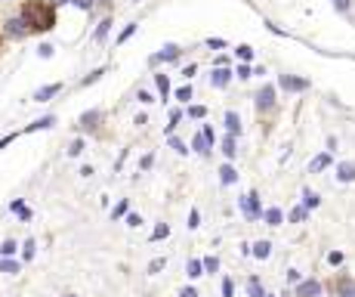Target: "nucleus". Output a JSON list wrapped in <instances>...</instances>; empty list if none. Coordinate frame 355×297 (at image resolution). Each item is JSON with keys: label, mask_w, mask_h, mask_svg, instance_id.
Segmentation results:
<instances>
[{"label": "nucleus", "mask_w": 355, "mask_h": 297, "mask_svg": "<svg viewBox=\"0 0 355 297\" xmlns=\"http://www.w3.org/2000/svg\"><path fill=\"white\" fill-rule=\"evenodd\" d=\"M287 220H291V223H306V220H309V207H306V204H297V207L287 214Z\"/></svg>", "instance_id": "nucleus-22"}, {"label": "nucleus", "mask_w": 355, "mask_h": 297, "mask_svg": "<svg viewBox=\"0 0 355 297\" xmlns=\"http://www.w3.org/2000/svg\"><path fill=\"white\" fill-rule=\"evenodd\" d=\"M127 226H130V229L142 226V217H139V214H133V211H127Z\"/></svg>", "instance_id": "nucleus-45"}, {"label": "nucleus", "mask_w": 355, "mask_h": 297, "mask_svg": "<svg viewBox=\"0 0 355 297\" xmlns=\"http://www.w3.org/2000/svg\"><path fill=\"white\" fill-rule=\"evenodd\" d=\"M28 34H31V28L25 25L22 16H10V19L4 22V37H10V41H25Z\"/></svg>", "instance_id": "nucleus-2"}, {"label": "nucleus", "mask_w": 355, "mask_h": 297, "mask_svg": "<svg viewBox=\"0 0 355 297\" xmlns=\"http://www.w3.org/2000/svg\"><path fill=\"white\" fill-rule=\"evenodd\" d=\"M19 16L25 19V25L31 28V34H34V31L41 34V31L56 28V7L47 4V0H25Z\"/></svg>", "instance_id": "nucleus-1"}, {"label": "nucleus", "mask_w": 355, "mask_h": 297, "mask_svg": "<svg viewBox=\"0 0 355 297\" xmlns=\"http://www.w3.org/2000/svg\"><path fill=\"white\" fill-rule=\"evenodd\" d=\"M16 254V242L13 239H7L4 245H0V257H13Z\"/></svg>", "instance_id": "nucleus-37"}, {"label": "nucleus", "mask_w": 355, "mask_h": 297, "mask_svg": "<svg viewBox=\"0 0 355 297\" xmlns=\"http://www.w3.org/2000/svg\"><path fill=\"white\" fill-rule=\"evenodd\" d=\"M56 53V47L53 44H41V47H37V56H41V59H50Z\"/></svg>", "instance_id": "nucleus-42"}, {"label": "nucleus", "mask_w": 355, "mask_h": 297, "mask_svg": "<svg viewBox=\"0 0 355 297\" xmlns=\"http://www.w3.org/2000/svg\"><path fill=\"white\" fill-rule=\"evenodd\" d=\"M256 108H260V111L275 108V84H263V87H260V93H256Z\"/></svg>", "instance_id": "nucleus-5"}, {"label": "nucleus", "mask_w": 355, "mask_h": 297, "mask_svg": "<svg viewBox=\"0 0 355 297\" xmlns=\"http://www.w3.org/2000/svg\"><path fill=\"white\" fill-rule=\"evenodd\" d=\"M127 211H130V198H121L114 207H111V220H121V217H127Z\"/></svg>", "instance_id": "nucleus-25"}, {"label": "nucleus", "mask_w": 355, "mask_h": 297, "mask_svg": "<svg viewBox=\"0 0 355 297\" xmlns=\"http://www.w3.org/2000/svg\"><path fill=\"white\" fill-rule=\"evenodd\" d=\"M53 124H56V118H53V115H44V118H37L34 124H28V127H25V133H37V130H47V127H53Z\"/></svg>", "instance_id": "nucleus-14"}, {"label": "nucleus", "mask_w": 355, "mask_h": 297, "mask_svg": "<svg viewBox=\"0 0 355 297\" xmlns=\"http://www.w3.org/2000/svg\"><path fill=\"white\" fill-rule=\"evenodd\" d=\"M59 90H62V84H44L41 90L34 93V102H50V99H53Z\"/></svg>", "instance_id": "nucleus-10"}, {"label": "nucleus", "mask_w": 355, "mask_h": 297, "mask_svg": "<svg viewBox=\"0 0 355 297\" xmlns=\"http://www.w3.org/2000/svg\"><path fill=\"white\" fill-rule=\"evenodd\" d=\"M133 4H139V0H133Z\"/></svg>", "instance_id": "nucleus-63"}, {"label": "nucleus", "mask_w": 355, "mask_h": 297, "mask_svg": "<svg viewBox=\"0 0 355 297\" xmlns=\"http://www.w3.org/2000/svg\"><path fill=\"white\" fill-rule=\"evenodd\" d=\"M222 297H235V282L232 279H222Z\"/></svg>", "instance_id": "nucleus-48"}, {"label": "nucleus", "mask_w": 355, "mask_h": 297, "mask_svg": "<svg viewBox=\"0 0 355 297\" xmlns=\"http://www.w3.org/2000/svg\"><path fill=\"white\" fill-rule=\"evenodd\" d=\"M157 56H161V62H176V59L182 56V50H179L176 44H167V47H164L161 53H157Z\"/></svg>", "instance_id": "nucleus-19"}, {"label": "nucleus", "mask_w": 355, "mask_h": 297, "mask_svg": "<svg viewBox=\"0 0 355 297\" xmlns=\"http://www.w3.org/2000/svg\"><path fill=\"white\" fill-rule=\"evenodd\" d=\"M0 273L13 276V273H19V263H16V260H10V257H0Z\"/></svg>", "instance_id": "nucleus-28"}, {"label": "nucleus", "mask_w": 355, "mask_h": 297, "mask_svg": "<svg viewBox=\"0 0 355 297\" xmlns=\"http://www.w3.org/2000/svg\"><path fill=\"white\" fill-rule=\"evenodd\" d=\"M195 71H198V65H185L182 68V78H195Z\"/></svg>", "instance_id": "nucleus-55"}, {"label": "nucleus", "mask_w": 355, "mask_h": 297, "mask_svg": "<svg viewBox=\"0 0 355 297\" xmlns=\"http://www.w3.org/2000/svg\"><path fill=\"white\" fill-rule=\"evenodd\" d=\"M235 74H238L241 81H247V78H253V68H250V65L244 62V65H238V71H235Z\"/></svg>", "instance_id": "nucleus-43"}, {"label": "nucleus", "mask_w": 355, "mask_h": 297, "mask_svg": "<svg viewBox=\"0 0 355 297\" xmlns=\"http://www.w3.org/2000/svg\"><path fill=\"white\" fill-rule=\"evenodd\" d=\"M229 81H232V71H229V65H216V71L210 74V84L213 87H229Z\"/></svg>", "instance_id": "nucleus-7"}, {"label": "nucleus", "mask_w": 355, "mask_h": 297, "mask_svg": "<svg viewBox=\"0 0 355 297\" xmlns=\"http://www.w3.org/2000/svg\"><path fill=\"white\" fill-rule=\"evenodd\" d=\"M328 260H331L334 266H340V263H343V251H331V254H328Z\"/></svg>", "instance_id": "nucleus-51"}, {"label": "nucleus", "mask_w": 355, "mask_h": 297, "mask_svg": "<svg viewBox=\"0 0 355 297\" xmlns=\"http://www.w3.org/2000/svg\"><path fill=\"white\" fill-rule=\"evenodd\" d=\"M278 87L287 90V93H303V90H309V81H306V78H294V74H281V78H278Z\"/></svg>", "instance_id": "nucleus-4"}, {"label": "nucleus", "mask_w": 355, "mask_h": 297, "mask_svg": "<svg viewBox=\"0 0 355 297\" xmlns=\"http://www.w3.org/2000/svg\"><path fill=\"white\" fill-rule=\"evenodd\" d=\"M201 263H204V273H216V270H219V260H216V257H204Z\"/></svg>", "instance_id": "nucleus-40"}, {"label": "nucleus", "mask_w": 355, "mask_h": 297, "mask_svg": "<svg viewBox=\"0 0 355 297\" xmlns=\"http://www.w3.org/2000/svg\"><path fill=\"white\" fill-rule=\"evenodd\" d=\"M170 235V226L167 223H157V226L151 229V242H161V239H167Z\"/></svg>", "instance_id": "nucleus-29"}, {"label": "nucleus", "mask_w": 355, "mask_h": 297, "mask_svg": "<svg viewBox=\"0 0 355 297\" xmlns=\"http://www.w3.org/2000/svg\"><path fill=\"white\" fill-rule=\"evenodd\" d=\"M337 180L340 183H355V161H340L337 164Z\"/></svg>", "instance_id": "nucleus-9"}, {"label": "nucleus", "mask_w": 355, "mask_h": 297, "mask_svg": "<svg viewBox=\"0 0 355 297\" xmlns=\"http://www.w3.org/2000/svg\"><path fill=\"white\" fill-rule=\"evenodd\" d=\"M201 133H204V136H207V142H210V145H213V142H216V136H213V127H207V124H204V127H201Z\"/></svg>", "instance_id": "nucleus-54"}, {"label": "nucleus", "mask_w": 355, "mask_h": 297, "mask_svg": "<svg viewBox=\"0 0 355 297\" xmlns=\"http://www.w3.org/2000/svg\"><path fill=\"white\" fill-rule=\"evenodd\" d=\"M331 164H334L331 152H321V155H315V158L309 161V173H321V170H328Z\"/></svg>", "instance_id": "nucleus-8"}, {"label": "nucleus", "mask_w": 355, "mask_h": 297, "mask_svg": "<svg viewBox=\"0 0 355 297\" xmlns=\"http://www.w3.org/2000/svg\"><path fill=\"white\" fill-rule=\"evenodd\" d=\"M96 4H111V0H96Z\"/></svg>", "instance_id": "nucleus-60"}, {"label": "nucleus", "mask_w": 355, "mask_h": 297, "mask_svg": "<svg viewBox=\"0 0 355 297\" xmlns=\"http://www.w3.org/2000/svg\"><path fill=\"white\" fill-rule=\"evenodd\" d=\"M318 294H321V282H315V279L297 282V297H318Z\"/></svg>", "instance_id": "nucleus-6"}, {"label": "nucleus", "mask_w": 355, "mask_h": 297, "mask_svg": "<svg viewBox=\"0 0 355 297\" xmlns=\"http://www.w3.org/2000/svg\"><path fill=\"white\" fill-rule=\"evenodd\" d=\"M241 211H244V217H247V220H260V217H263L260 195H256V192H247V195L241 198Z\"/></svg>", "instance_id": "nucleus-3"}, {"label": "nucleus", "mask_w": 355, "mask_h": 297, "mask_svg": "<svg viewBox=\"0 0 355 297\" xmlns=\"http://www.w3.org/2000/svg\"><path fill=\"white\" fill-rule=\"evenodd\" d=\"M71 4H74L77 10H84V13H90V10L96 7V0H71Z\"/></svg>", "instance_id": "nucleus-44"}, {"label": "nucleus", "mask_w": 355, "mask_h": 297, "mask_svg": "<svg viewBox=\"0 0 355 297\" xmlns=\"http://www.w3.org/2000/svg\"><path fill=\"white\" fill-rule=\"evenodd\" d=\"M191 148H195L198 155H210V148H213V145L207 142V136H204V133H198V136L191 139Z\"/></svg>", "instance_id": "nucleus-16"}, {"label": "nucleus", "mask_w": 355, "mask_h": 297, "mask_svg": "<svg viewBox=\"0 0 355 297\" xmlns=\"http://www.w3.org/2000/svg\"><path fill=\"white\" fill-rule=\"evenodd\" d=\"M10 211H13L22 223H28V220H31V207H25V201H22V198H16V201L10 204Z\"/></svg>", "instance_id": "nucleus-15"}, {"label": "nucleus", "mask_w": 355, "mask_h": 297, "mask_svg": "<svg viewBox=\"0 0 355 297\" xmlns=\"http://www.w3.org/2000/svg\"><path fill=\"white\" fill-rule=\"evenodd\" d=\"M247 294H250V297H266V291H263V285H260L256 276H250V282H247Z\"/></svg>", "instance_id": "nucleus-27"}, {"label": "nucleus", "mask_w": 355, "mask_h": 297, "mask_svg": "<svg viewBox=\"0 0 355 297\" xmlns=\"http://www.w3.org/2000/svg\"><path fill=\"white\" fill-rule=\"evenodd\" d=\"M222 155H225L229 161H232L235 155H238V145H235V136H232V133H229V136L222 139Z\"/></svg>", "instance_id": "nucleus-24"}, {"label": "nucleus", "mask_w": 355, "mask_h": 297, "mask_svg": "<svg viewBox=\"0 0 355 297\" xmlns=\"http://www.w3.org/2000/svg\"><path fill=\"white\" fill-rule=\"evenodd\" d=\"M136 99H139V102H142V105H148V102H151V99H154V96H151V93H148V90H139V93H136Z\"/></svg>", "instance_id": "nucleus-52"}, {"label": "nucleus", "mask_w": 355, "mask_h": 297, "mask_svg": "<svg viewBox=\"0 0 355 297\" xmlns=\"http://www.w3.org/2000/svg\"><path fill=\"white\" fill-rule=\"evenodd\" d=\"M222 124H225V130H229L232 136H238V133H241V118H238V111H225Z\"/></svg>", "instance_id": "nucleus-12"}, {"label": "nucleus", "mask_w": 355, "mask_h": 297, "mask_svg": "<svg viewBox=\"0 0 355 297\" xmlns=\"http://www.w3.org/2000/svg\"><path fill=\"white\" fill-rule=\"evenodd\" d=\"M65 297H77V294H65Z\"/></svg>", "instance_id": "nucleus-61"}, {"label": "nucleus", "mask_w": 355, "mask_h": 297, "mask_svg": "<svg viewBox=\"0 0 355 297\" xmlns=\"http://www.w3.org/2000/svg\"><path fill=\"white\" fill-rule=\"evenodd\" d=\"M185 276L188 279H201L204 276V263H201V260H188V263H185Z\"/></svg>", "instance_id": "nucleus-21"}, {"label": "nucleus", "mask_w": 355, "mask_h": 297, "mask_svg": "<svg viewBox=\"0 0 355 297\" xmlns=\"http://www.w3.org/2000/svg\"><path fill=\"white\" fill-rule=\"evenodd\" d=\"M201 226V214H198V207H191L188 211V229H198Z\"/></svg>", "instance_id": "nucleus-36"}, {"label": "nucleus", "mask_w": 355, "mask_h": 297, "mask_svg": "<svg viewBox=\"0 0 355 297\" xmlns=\"http://www.w3.org/2000/svg\"><path fill=\"white\" fill-rule=\"evenodd\" d=\"M96 121H102V108H90V111H84L77 124H81L84 130H90V127H96Z\"/></svg>", "instance_id": "nucleus-11"}, {"label": "nucleus", "mask_w": 355, "mask_h": 297, "mask_svg": "<svg viewBox=\"0 0 355 297\" xmlns=\"http://www.w3.org/2000/svg\"><path fill=\"white\" fill-rule=\"evenodd\" d=\"M34 248H37V245H34V242H31V239H28V242H25V245H22V260H25V263H28V260H31V257H34Z\"/></svg>", "instance_id": "nucleus-39"}, {"label": "nucleus", "mask_w": 355, "mask_h": 297, "mask_svg": "<svg viewBox=\"0 0 355 297\" xmlns=\"http://www.w3.org/2000/svg\"><path fill=\"white\" fill-rule=\"evenodd\" d=\"M179 297H198V291L188 285V288H182V291H179Z\"/></svg>", "instance_id": "nucleus-56"}, {"label": "nucleus", "mask_w": 355, "mask_h": 297, "mask_svg": "<svg viewBox=\"0 0 355 297\" xmlns=\"http://www.w3.org/2000/svg\"><path fill=\"white\" fill-rule=\"evenodd\" d=\"M334 7H337L340 13H349V7H352V0H334Z\"/></svg>", "instance_id": "nucleus-53"}, {"label": "nucleus", "mask_w": 355, "mask_h": 297, "mask_svg": "<svg viewBox=\"0 0 355 297\" xmlns=\"http://www.w3.org/2000/svg\"><path fill=\"white\" fill-rule=\"evenodd\" d=\"M287 282H300V270H287Z\"/></svg>", "instance_id": "nucleus-57"}, {"label": "nucleus", "mask_w": 355, "mask_h": 297, "mask_svg": "<svg viewBox=\"0 0 355 297\" xmlns=\"http://www.w3.org/2000/svg\"><path fill=\"white\" fill-rule=\"evenodd\" d=\"M235 180H238V170H235L232 164H222V167H219V183H222V186H232Z\"/></svg>", "instance_id": "nucleus-18"}, {"label": "nucleus", "mask_w": 355, "mask_h": 297, "mask_svg": "<svg viewBox=\"0 0 355 297\" xmlns=\"http://www.w3.org/2000/svg\"><path fill=\"white\" fill-rule=\"evenodd\" d=\"M139 167H142V170H151V167H154V155H151V152H148V155H142Z\"/></svg>", "instance_id": "nucleus-49"}, {"label": "nucleus", "mask_w": 355, "mask_h": 297, "mask_svg": "<svg viewBox=\"0 0 355 297\" xmlns=\"http://www.w3.org/2000/svg\"><path fill=\"white\" fill-rule=\"evenodd\" d=\"M111 25H114L111 19H102V22L96 25V31H93V41H96V44H105V41H108V34H111Z\"/></svg>", "instance_id": "nucleus-13"}, {"label": "nucleus", "mask_w": 355, "mask_h": 297, "mask_svg": "<svg viewBox=\"0 0 355 297\" xmlns=\"http://www.w3.org/2000/svg\"><path fill=\"white\" fill-rule=\"evenodd\" d=\"M179 121H182V111H179V108H170V124H167V136L173 133V127H176Z\"/></svg>", "instance_id": "nucleus-34"}, {"label": "nucleus", "mask_w": 355, "mask_h": 297, "mask_svg": "<svg viewBox=\"0 0 355 297\" xmlns=\"http://www.w3.org/2000/svg\"><path fill=\"white\" fill-rule=\"evenodd\" d=\"M102 74H105V68H96V71H90V74H87V78L81 81V87H90V84H96V81L102 78Z\"/></svg>", "instance_id": "nucleus-33"}, {"label": "nucleus", "mask_w": 355, "mask_h": 297, "mask_svg": "<svg viewBox=\"0 0 355 297\" xmlns=\"http://www.w3.org/2000/svg\"><path fill=\"white\" fill-rule=\"evenodd\" d=\"M164 266H167V260H164V257H157V260H151V266H148V273L154 276V273H161Z\"/></svg>", "instance_id": "nucleus-46"}, {"label": "nucleus", "mask_w": 355, "mask_h": 297, "mask_svg": "<svg viewBox=\"0 0 355 297\" xmlns=\"http://www.w3.org/2000/svg\"><path fill=\"white\" fill-rule=\"evenodd\" d=\"M50 4L53 7H62V4H71V0H50Z\"/></svg>", "instance_id": "nucleus-59"}, {"label": "nucleus", "mask_w": 355, "mask_h": 297, "mask_svg": "<svg viewBox=\"0 0 355 297\" xmlns=\"http://www.w3.org/2000/svg\"><path fill=\"white\" fill-rule=\"evenodd\" d=\"M303 204H306L309 211H312V207H318V204H321V195H318V192H312V189H303Z\"/></svg>", "instance_id": "nucleus-26"}, {"label": "nucleus", "mask_w": 355, "mask_h": 297, "mask_svg": "<svg viewBox=\"0 0 355 297\" xmlns=\"http://www.w3.org/2000/svg\"><path fill=\"white\" fill-rule=\"evenodd\" d=\"M81 152H84V139L77 136V139H71V142H68V158H77Z\"/></svg>", "instance_id": "nucleus-30"}, {"label": "nucleus", "mask_w": 355, "mask_h": 297, "mask_svg": "<svg viewBox=\"0 0 355 297\" xmlns=\"http://www.w3.org/2000/svg\"><path fill=\"white\" fill-rule=\"evenodd\" d=\"M133 34H136V25H127V28H124L121 34H117V47H121V44H127Z\"/></svg>", "instance_id": "nucleus-35"}, {"label": "nucleus", "mask_w": 355, "mask_h": 297, "mask_svg": "<svg viewBox=\"0 0 355 297\" xmlns=\"http://www.w3.org/2000/svg\"><path fill=\"white\" fill-rule=\"evenodd\" d=\"M250 254H253L256 260H266V257L272 254V242H266V239H263V242H256V245L250 248Z\"/></svg>", "instance_id": "nucleus-20"}, {"label": "nucleus", "mask_w": 355, "mask_h": 297, "mask_svg": "<svg viewBox=\"0 0 355 297\" xmlns=\"http://www.w3.org/2000/svg\"><path fill=\"white\" fill-rule=\"evenodd\" d=\"M176 99H179V102H188V99H191V87H188V84L179 87V90H176Z\"/></svg>", "instance_id": "nucleus-47"}, {"label": "nucleus", "mask_w": 355, "mask_h": 297, "mask_svg": "<svg viewBox=\"0 0 355 297\" xmlns=\"http://www.w3.org/2000/svg\"><path fill=\"white\" fill-rule=\"evenodd\" d=\"M263 220L269 223V226H281V223H284V214H281L278 207H269V211H263Z\"/></svg>", "instance_id": "nucleus-17"}, {"label": "nucleus", "mask_w": 355, "mask_h": 297, "mask_svg": "<svg viewBox=\"0 0 355 297\" xmlns=\"http://www.w3.org/2000/svg\"><path fill=\"white\" fill-rule=\"evenodd\" d=\"M340 297H355V282H340Z\"/></svg>", "instance_id": "nucleus-41"}, {"label": "nucleus", "mask_w": 355, "mask_h": 297, "mask_svg": "<svg viewBox=\"0 0 355 297\" xmlns=\"http://www.w3.org/2000/svg\"><path fill=\"white\" fill-rule=\"evenodd\" d=\"M185 115H188V118H195V121H201V118L207 115V108H204V105H188Z\"/></svg>", "instance_id": "nucleus-32"}, {"label": "nucleus", "mask_w": 355, "mask_h": 297, "mask_svg": "<svg viewBox=\"0 0 355 297\" xmlns=\"http://www.w3.org/2000/svg\"><path fill=\"white\" fill-rule=\"evenodd\" d=\"M207 47H210V50H222L225 41H222V37H207Z\"/></svg>", "instance_id": "nucleus-50"}, {"label": "nucleus", "mask_w": 355, "mask_h": 297, "mask_svg": "<svg viewBox=\"0 0 355 297\" xmlns=\"http://www.w3.org/2000/svg\"><path fill=\"white\" fill-rule=\"evenodd\" d=\"M154 84H157V93H161V99L170 96V78H167V74H154Z\"/></svg>", "instance_id": "nucleus-23"}, {"label": "nucleus", "mask_w": 355, "mask_h": 297, "mask_svg": "<svg viewBox=\"0 0 355 297\" xmlns=\"http://www.w3.org/2000/svg\"><path fill=\"white\" fill-rule=\"evenodd\" d=\"M170 148H173V152H176V155H188V148H185V142H182L179 136H173V133H170Z\"/></svg>", "instance_id": "nucleus-31"}, {"label": "nucleus", "mask_w": 355, "mask_h": 297, "mask_svg": "<svg viewBox=\"0 0 355 297\" xmlns=\"http://www.w3.org/2000/svg\"><path fill=\"white\" fill-rule=\"evenodd\" d=\"M13 139H16V133H10V136H4V139H0V148H7V145H10Z\"/></svg>", "instance_id": "nucleus-58"}, {"label": "nucleus", "mask_w": 355, "mask_h": 297, "mask_svg": "<svg viewBox=\"0 0 355 297\" xmlns=\"http://www.w3.org/2000/svg\"><path fill=\"white\" fill-rule=\"evenodd\" d=\"M266 297H275V294H266Z\"/></svg>", "instance_id": "nucleus-62"}, {"label": "nucleus", "mask_w": 355, "mask_h": 297, "mask_svg": "<svg viewBox=\"0 0 355 297\" xmlns=\"http://www.w3.org/2000/svg\"><path fill=\"white\" fill-rule=\"evenodd\" d=\"M235 53H238V59H241V62H250V59H253V50H250L247 44H241V47L235 50Z\"/></svg>", "instance_id": "nucleus-38"}]
</instances>
